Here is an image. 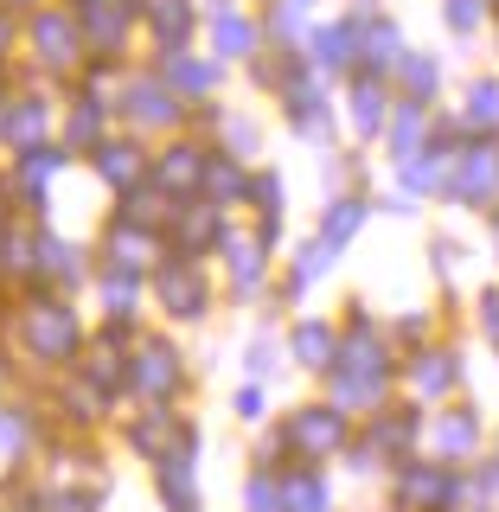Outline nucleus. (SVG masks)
Wrapping results in <instances>:
<instances>
[{
	"mask_svg": "<svg viewBox=\"0 0 499 512\" xmlns=\"http://www.w3.org/2000/svg\"><path fill=\"white\" fill-rule=\"evenodd\" d=\"M26 32H32V45H39L45 71H77V58L90 52L84 26H77V7H32Z\"/></svg>",
	"mask_w": 499,
	"mask_h": 512,
	"instance_id": "nucleus-1",
	"label": "nucleus"
},
{
	"mask_svg": "<svg viewBox=\"0 0 499 512\" xmlns=\"http://www.w3.org/2000/svg\"><path fill=\"white\" fill-rule=\"evenodd\" d=\"M308 58H314V71L320 77H346V71H359V20H327V26H314L308 32Z\"/></svg>",
	"mask_w": 499,
	"mask_h": 512,
	"instance_id": "nucleus-2",
	"label": "nucleus"
},
{
	"mask_svg": "<svg viewBox=\"0 0 499 512\" xmlns=\"http://www.w3.org/2000/svg\"><path fill=\"white\" fill-rule=\"evenodd\" d=\"M205 26H212V52L218 58H256L263 52V26H256L244 7H231V0H224L218 13H205Z\"/></svg>",
	"mask_w": 499,
	"mask_h": 512,
	"instance_id": "nucleus-3",
	"label": "nucleus"
},
{
	"mask_svg": "<svg viewBox=\"0 0 499 512\" xmlns=\"http://www.w3.org/2000/svg\"><path fill=\"white\" fill-rule=\"evenodd\" d=\"M122 109H128V116H135L141 128H167L173 116H180V96L167 90V77H128Z\"/></svg>",
	"mask_w": 499,
	"mask_h": 512,
	"instance_id": "nucleus-4",
	"label": "nucleus"
},
{
	"mask_svg": "<svg viewBox=\"0 0 499 512\" xmlns=\"http://www.w3.org/2000/svg\"><path fill=\"white\" fill-rule=\"evenodd\" d=\"M141 20H148L160 58H167V52H186L192 26H199V7H192V0H148V7H141Z\"/></svg>",
	"mask_w": 499,
	"mask_h": 512,
	"instance_id": "nucleus-5",
	"label": "nucleus"
},
{
	"mask_svg": "<svg viewBox=\"0 0 499 512\" xmlns=\"http://www.w3.org/2000/svg\"><path fill=\"white\" fill-rule=\"evenodd\" d=\"M397 58H404V32H397L384 13H372V20H359V71L372 77H391Z\"/></svg>",
	"mask_w": 499,
	"mask_h": 512,
	"instance_id": "nucleus-6",
	"label": "nucleus"
},
{
	"mask_svg": "<svg viewBox=\"0 0 499 512\" xmlns=\"http://www.w3.org/2000/svg\"><path fill=\"white\" fill-rule=\"evenodd\" d=\"M160 77H167L173 96H212L224 77V58H192V52H167L160 58Z\"/></svg>",
	"mask_w": 499,
	"mask_h": 512,
	"instance_id": "nucleus-7",
	"label": "nucleus"
},
{
	"mask_svg": "<svg viewBox=\"0 0 499 512\" xmlns=\"http://www.w3.org/2000/svg\"><path fill=\"white\" fill-rule=\"evenodd\" d=\"M288 442H295L308 461H320V455H333V448L346 442V416L340 410H301L295 423H288Z\"/></svg>",
	"mask_w": 499,
	"mask_h": 512,
	"instance_id": "nucleus-8",
	"label": "nucleus"
},
{
	"mask_svg": "<svg viewBox=\"0 0 499 512\" xmlns=\"http://www.w3.org/2000/svg\"><path fill=\"white\" fill-rule=\"evenodd\" d=\"M128 372H135V391L141 397H173L180 391V359H173V346H141V359L128 365Z\"/></svg>",
	"mask_w": 499,
	"mask_h": 512,
	"instance_id": "nucleus-9",
	"label": "nucleus"
},
{
	"mask_svg": "<svg viewBox=\"0 0 499 512\" xmlns=\"http://www.w3.org/2000/svg\"><path fill=\"white\" fill-rule=\"evenodd\" d=\"M448 192H461V199L487 205L493 192H499V148H468V154H461V173L448 180Z\"/></svg>",
	"mask_w": 499,
	"mask_h": 512,
	"instance_id": "nucleus-10",
	"label": "nucleus"
},
{
	"mask_svg": "<svg viewBox=\"0 0 499 512\" xmlns=\"http://www.w3.org/2000/svg\"><path fill=\"white\" fill-rule=\"evenodd\" d=\"M160 301H167L180 320L192 314H205V282H199V269H186V263H167L160 269Z\"/></svg>",
	"mask_w": 499,
	"mask_h": 512,
	"instance_id": "nucleus-11",
	"label": "nucleus"
},
{
	"mask_svg": "<svg viewBox=\"0 0 499 512\" xmlns=\"http://www.w3.org/2000/svg\"><path fill=\"white\" fill-rule=\"evenodd\" d=\"M352 128L359 135H384V77L352 71Z\"/></svg>",
	"mask_w": 499,
	"mask_h": 512,
	"instance_id": "nucleus-12",
	"label": "nucleus"
},
{
	"mask_svg": "<svg viewBox=\"0 0 499 512\" xmlns=\"http://www.w3.org/2000/svg\"><path fill=\"white\" fill-rule=\"evenodd\" d=\"M96 173L116 192H135L141 186V148L135 141H103V148H96Z\"/></svg>",
	"mask_w": 499,
	"mask_h": 512,
	"instance_id": "nucleus-13",
	"label": "nucleus"
},
{
	"mask_svg": "<svg viewBox=\"0 0 499 512\" xmlns=\"http://www.w3.org/2000/svg\"><path fill=\"white\" fill-rule=\"evenodd\" d=\"M205 160H212V154H199V148H173V154L154 167L160 192H199V186H205Z\"/></svg>",
	"mask_w": 499,
	"mask_h": 512,
	"instance_id": "nucleus-14",
	"label": "nucleus"
},
{
	"mask_svg": "<svg viewBox=\"0 0 499 512\" xmlns=\"http://www.w3.org/2000/svg\"><path fill=\"white\" fill-rule=\"evenodd\" d=\"M295 359L314 365V372H333L340 346H333V327H327V320H301V327H295Z\"/></svg>",
	"mask_w": 499,
	"mask_h": 512,
	"instance_id": "nucleus-15",
	"label": "nucleus"
},
{
	"mask_svg": "<svg viewBox=\"0 0 499 512\" xmlns=\"http://www.w3.org/2000/svg\"><path fill=\"white\" fill-rule=\"evenodd\" d=\"M32 340H39L45 359H71V346H77L71 314H64V308H39V320H32Z\"/></svg>",
	"mask_w": 499,
	"mask_h": 512,
	"instance_id": "nucleus-16",
	"label": "nucleus"
},
{
	"mask_svg": "<svg viewBox=\"0 0 499 512\" xmlns=\"http://www.w3.org/2000/svg\"><path fill=\"white\" fill-rule=\"evenodd\" d=\"M391 77L410 90V103H429V96H436V77H442V71H436V58H429V52H404Z\"/></svg>",
	"mask_w": 499,
	"mask_h": 512,
	"instance_id": "nucleus-17",
	"label": "nucleus"
},
{
	"mask_svg": "<svg viewBox=\"0 0 499 512\" xmlns=\"http://www.w3.org/2000/svg\"><path fill=\"white\" fill-rule=\"evenodd\" d=\"M308 7H295V0H276L269 7V20H263V39H276V45H301L308 39V20H301Z\"/></svg>",
	"mask_w": 499,
	"mask_h": 512,
	"instance_id": "nucleus-18",
	"label": "nucleus"
},
{
	"mask_svg": "<svg viewBox=\"0 0 499 512\" xmlns=\"http://www.w3.org/2000/svg\"><path fill=\"white\" fill-rule=\"evenodd\" d=\"M282 506L288 512H327V487L314 474H288L282 480Z\"/></svg>",
	"mask_w": 499,
	"mask_h": 512,
	"instance_id": "nucleus-19",
	"label": "nucleus"
},
{
	"mask_svg": "<svg viewBox=\"0 0 499 512\" xmlns=\"http://www.w3.org/2000/svg\"><path fill=\"white\" fill-rule=\"evenodd\" d=\"M416 141H423V103H404L391 116V148H397V160H410Z\"/></svg>",
	"mask_w": 499,
	"mask_h": 512,
	"instance_id": "nucleus-20",
	"label": "nucleus"
},
{
	"mask_svg": "<svg viewBox=\"0 0 499 512\" xmlns=\"http://www.w3.org/2000/svg\"><path fill=\"white\" fill-rule=\"evenodd\" d=\"M71 148H103V103H77L71 109Z\"/></svg>",
	"mask_w": 499,
	"mask_h": 512,
	"instance_id": "nucleus-21",
	"label": "nucleus"
},
{
	"mask_svg": "<svg viewBox=\"0 0 499 512\" xmlns=\"http://www.w3.org/2000/svg\"><path fill=\"white\" fill-rule=\"evenodd\" d=\"M173 237H180L186 250H205V244H218V218L205 212V205H199V212H180V224H173Z\"/></svg>",
	"mask_w": 499,
	"mask_h": 512,
	"instance_id": "nucleus-22",
	"label": "nucleus"
},
{
	"mask_svg": "<svg viewBox=\"0 0 499 512\" xmlns=\"http://www.w3.org/2000/svg\"><path fill=\"white\" fill-rule=\"evenodd\" d=\"M359 218H365V205H359V199H340V205H333V212H327V224H320V237H327V244L340 250L346 237L359 231Z\"/></svg>",
	"mask_w": 499,
	"mask_h": 512,
	"instance_id": "nucleus-23",
	"label": "nucleus"
},
{
	"mask_svg": "<svg viewBox=\"0 0 499 512\" xmlns=\"http://www.w3.org/2000/svg\"><path fill=\"white\" fill-rule=\"evenodd\" d=\"M205 192H212V199H237V192H244V173H237L231 160H205Z\"/></svg>",
	"mask_w": 499,
	"mask_h": 512,
	"instance_id": "nucleus-24",
	"label": "nucleus"
},
{
	"mask_svg": "<svg viewBox=\"0 0 499 512\" xmlns=\"http://www.w3.org/2000/svg\"><path fill=\"white\" fill-rule=\"evenodd\" d=\"M167 442H173V416H141L135 448H148V455H167Z\"/></svg>",
	"mask_w": 499,
	"mask_h": 512,
	"instance_id": "nucleus-25",
	"label": "nucleus"
},
{
	"mask_svg": "<svg viewBox=\"0 0 499 512\" xmlns=\"http://www.w3.org/2000/svg\"><path fill=\"white\" fill-rule=\"evenodd\" d=\"M468 122H474V128H499V90H493V84H474Z\"/></svg>",
	"mask_w": 499,
	"mask_h": 512,
	"instance_id": "nucleus-26",
	"label": "nucleus"
},
{
	"mask_svg": "<svg viewBox=\"0 0 499 512\" xmlns=\"http://www.w3.org/2000/svg\"><path fill=\"white\" fill-rule=\"evenodd\" d=\"M442 448H448V455H468V448H474V416H448Z\"/></svg>",
	"mask_w": 499,
	"mask_h": 512,
	"instance_id": "nucleus-27",
	"label": "nucleus"
},
{
	"mask_svg": "<svg viewBox=\"0 0 499 512\" xmlns=\"http://www.w3.org/2000/svg\"><path fill=\"white\" fill-rule=\"evenodd\" d=\"M231 269H237V288L250 295V288H256V269H263V263H256V250H250V244H231Z\"/></svg>",
	"mask_w": 499,
	"mask_h": 512,
	"instance_id": "nucleus-28",
	"label": "nucleus"
},
{
	"mask_svg": "<svg viewBox=\"0 0 499 512\" xmlns=\"http://www.w3.org/2000/svg\"><path fill=\"white\" fill-rule=\"evenodd\" d=\"M423 391H448V384H455V359H423Z\"/></svg>",
	"mask_w": 499,
	"mask_h": 512,
	"instance_id": "nucleus-29",
	"label": "nucleus"
},
{
	"mask_svg": "<svg viewBox=\"0 0 499 512\" xmlns=\"http://www.w3.org/2000/svg\"><path fill=\"white\" fill-rule=\"evenodd\" d=\"M410 436H416L410 416H384V423H378V442H384V448H410Z\"/></svg>",
	"mask_w": 499,
	"mask_h": 512,
	"instance_id": "nucleus-30",
	"label": "nucleus"
},
{
	"mask_svg": "<svg viewBox=\"0 0 499 512\" xmlns=\"http://www.w3.org/2000/svg\"><path fill=\"white\" fill-rule=\"evenodd\" d=\"M13 45H20V13H13V7H0V58H7Z\"/></svg>",
	"mask_w": 499,
	"mask_h": 512,
	"instance_id": "nucleus-31",
	"label": "nucleus"
},
{
	"mask_svg": "<svg viewBox=\"0 0 499 512\" xmlns=\"http://www.w3.org/2000/svg\"><path fill=\"white\" fill-rule=\"evenodd\" d=\"M0 7H13V13H32V7H45V0H0Z\"/></svg>",
	"mask_w": 499,
	"mask_h": 512,
	"instance_id": "nucleus-32",
	"label": "nucleus"
},
{
	"mask_svg": "<svg viewBox=\"0 0 499 512\" xmlns=\"http://www.w3.org/2000/svg\"><path fill=\"white\" fill-rule=\"evenodd\" d=\"M487 333L499 340V301H487Z\"/></svg>",
	"mask_w": 499,
	"mask_h": 512,
	"instance_id": "nucleus-33",
	"label": "nucleus"
},
{
	"mask_svg": "<svg viewBox=\"0 0 499 512\" xmlns=\"http://www.w3.org/2000/svg\"><path fill=\"white\" fill-rule=\"evenodd\" d=\"M295 7H314V0H295Z\"/></svg>",
	"mask_w": 499,
	"mask_h": 512,
	"instance_id": "nucleus-34",
	"label": "nucleus"
},
{
	"mask_svg": "<svg viewBox=\"0 0 499 512\" xmlns=\"http://www.w3.org/2000/svg\"><path fill=\"white\" fill-rule=\"evenodd\" d=\"M493 231H499V218H493Z\"/></svg>",
	"mask_w": 499,
	"mask_h": 512,
	"instance_id": "nucleus-35",
	"label": "nucleus"
}]
</instances>
